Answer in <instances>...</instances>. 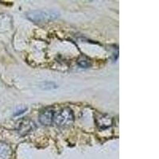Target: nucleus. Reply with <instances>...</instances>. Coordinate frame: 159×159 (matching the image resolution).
<instances>
[{"label": "nucleus", "mask_w": 159, "mask_h": 159, "mask_svg": "<svg viewBox=\"0 0 159 159\" xmlns=\"http://www.w3.org/2000/svg\"><path fill=\"white\" fill-rule=\"evenodd\" d=\"M26 17L35 23L49 22L59 17V13L56 11H35L27 13Z\"/></svg>", "instance_id": "nucleus-1"}, {"label": "nucleus", "mask_w": 159, "mask_h": 159, "mask_svg": "<svg viewBox=\"0 0 159 159\" xmlns=\"http://www.w3.org/2000/svg\"><path fill=\"white\" fill-rule=\"evenodd\" d=\"M73 121H74V116L70 108L65 107L61 109L56 114L54 113L53 123L58 127H69L73 123Z\"/></svg>", "instance_id": "nucleus-2"}, {"label": "nucleus", "mask_w": 159, "mask_h": 159, "mask_svg": "<svg viewBox=\"0 0 159 159\" xmlns=\"http://www.w3.org/2000/svg\"><path fill=\"white\" fill-rule=\"evenodd\" d=\"M36 129V125L32 120L23 119L18 123V132L21 135H26Z\"/></svg>", "instance_id": "nucleus-3"}, {"label": "nucleus", "mask_w": 159, "mask_h": 159, "mask_svg": "<svg viewBox=\"0 0 159 159\" xmlns=\"http://www.w3.org/2000/svg\"><path fill=\"white\" fill-rule=\"evenodd\" d=\"M13 19L9 15L0 14V33H5L11 30Z\"/></svg>", "instance_id": "nucleus-4"}, {"label": "nucleus", "mask_w": 159, "mask_h": 159, "mask_svg": "<svg viewBox=\"0 0 159 159\" xmlns=\"http://www.w3.org/2000/svg\"><path fill=\"white\" fill-rule=\"evenodd\" d=\"M54 111L50 109L45 110L41 113L39 116L40 123L44 126H49L53 123Z\"/></svg>", "instance_id": "nucleus-5"}, {"label": "nucleus", "mask_w": 159, "mask_h": 159, "mask_svg": "<svg viewBox=\"0 0 159 159\" xmlns=\"http://www.w3.org/2000/svg\"><path fill=\"white\" fill-rule=\"evenodd\" d=\"M112 124V119L107 115H102L96 118V125L100 130H105L110 127Z\"/></svg>", "instance_id": "nucleus-6"}, {"label": "nucleus", "mask_w": 159, "mask_h": 159, "mask_svg": "<svg viewBox=\"0 0 159 159\" xmlns=\"http://www.w3.org/2000/svg\"><path fill=\"white\" fill-rule=\"evenodd\" d=\"M13 150L8 143L0 142V159H11Z\"/></svg>", "instance_id": "nucleus-7"}, {"label": "nucleus", "mask_w": 159, "mask_h": 159, "mask_svg": "<svg viewBox=\"0 0 159 159\" xmlns=\"http://www.w3.org/2000/svg\"><path fill=\"white\" fill-rule=\"evenodd\" d=\"M78 65L81 68H89L91 65L90 62L89 61V60L81 59L78 61Z\"/></svg>", "instance_id": "nucleus-8"}]
</instances>
